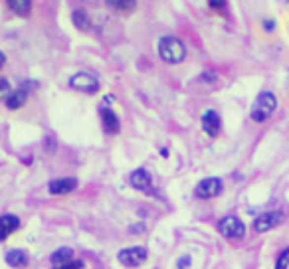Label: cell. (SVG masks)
Listing matches in <instances>:
<instances>
[{"instance_id":"cell-9","label":"cell","mask_w":289,"mask_h":269,"mask_svg":"<svg viewBox=\"0 0 289 269\" xmlns=\"http://www.w3.org/2000/svg\"><path fill=\"white\" fill-rule=\"evenodd\" d=\"M129 184L137 190H151L153 188V178H151V172L144 170V168H137L131 172L129 176Z\"/></svg>"},{"instance_id":"cell-22","label":"cell","mask_w":289,"mask_h":269,"mask_svg":"<svg viewBox=\"0 0 289 269\" xmlns=\"http://www.w3.org/2000/svg\"><path fill=\"white\" fill-rule=\"evenodd\" d=\"M208 6L212 10H224L226 8V0H208Z\"/></svg>"},{"instance_id":"cell-23","label":"cell","mask_w":289,"mask_h":269,"mask_svg":"<svg viewBox=\"0 0 289 269\" xmlns=\"http://www.w3.org/2000/svg\"><path fill=\"white\" fill-rule=\"evenodd\" d=\"M188 263H190V257H188V255H184V257L179 261V269H186V267H188Z\"/></svg>"},{"instance_id":"cell-7","label":"cell","mask_w":289,"mask_h":269,"mask_svg":"<svg viewBox=\"0 0 289 269\" xmlns=\"http://www.w3.org/2000/svg\"><path fill=\"white\" fill-rule=\"evenodd\" d=\"M283 220H285L283 212H277V210H275V212H263V214H259V216L253 220V230L259 232V234H263V232H267V230L279 226Z\"/></svg>"},{"instance_id":"cell-2","label":"cell","mask_w":289,"mask_h":269,"mask_svg":"<svg viewBox=\"0 0 289 269\" xmlns=\"http://www.w3.org/2000/svg\"><path fill=\"white\" fill-rule=\"evenodd\" d=\"M277 109V97L271 93V91H261L253 105H252V111H250V117L255 121V123H263L267 121Z\"/></svg>"},{"instance_id":"cell-12","label":"cell","mask_w":289,"mask_h":269,"mask_svg":"<svg viewBox=\"0 0 289 269\" xmlns=\"http://www.w3.org/2000/svg\"><path fill=\"white\" fill-rule=\"evenodd\" d=\"M28 85H30V81H26L22 87L10 91V95L6 97V107L8 109L16 111V109H20V107L26 105V101H28Z\"/></svg>"},{"instance_id":"cell-10","label":"cell","mask_w":289,"mask_h":269,"mask_svg":"<svg viewBox=\"0 0 289 269\" xmlns=\"http://www.w3.org/2000/svg\"><path fill=\"white\" fill-rule=\"evenodd\" d=\"M220 127H222V121H220V115L214 111V109H208L204 111L202 115V129L208 137H216L220 133Z\"/></svg>"},{"instance_id":"cell-3","label":"cell","mask_w":289,"mask_h":269,"mask_svg":"<svg viewBox=\"0 0 289 269\" xmlns=\"http://www.w3.org/2000/svg\"><path fill=\"white\" fill-rule=\"evenodd\" d=\"M218 232L224 235V237H230V239H242L246 235V226L240 218L236 216H226L218 222Z\"/></svg>"},{"instance_id":"cell-1","label":"cell","mask_w":289,"mask_h":269,"mask_svg":"<svg viewBox=\"0 0 289 269\" xmlns=\"http://www.w3.org/2000/svg\"><path fill=\"white\" fill-rule=\"evenodd\" d=\"M159 56L167 64H181L186 58V48L177 36H165L159 40Z\"/></svg>"},{"instance_id":"cell-18","label":"cell","mask_w":289,"mask_h":269,"mask_svg":"<svg viewBox=\"0 0 289 269\" xmlns=\"http://www.w3.org/2000/svg\"><path fill=\"white\" fill-rule=\"evenodd\" d=\"M50 259H52L54 267H56V265H64V263H68V261L73 259V249H72V247H60V249H56V251L52 253Z\"/></svg>"},{"instance_id":"cell-11","label":"cell","mask_w":289,"mask_h":269,"mask_svg":"<svg viewBox=\"0 0 289 269\" xmlns=\"http://www.w3.org/2000/svg\"><path fill=\"white\" fill-rule=\"evenodd\" d=\"M99 115H101L103 131H105L107 134H117L119 129H121V123H119V117L113 113V109H109V107H101V109H99Z\"/></svg>"},{"instance_id":"cell-16","label":"cell","mask_w":289,"mask_h":269,"mask_svg":"<svg viewBox=\"0 0 289 269\" xmlns=\"http://www.w3.org/2000/svg\"><path fill=\"white\" fill-rule=\"evenodd\" d=\"M72 20H73V24H75L77 30L87 32V30L91 28V20H89V16H87V12H85L83 8H75V10L72 12Z\"/></svg>"},{"instance_id":"cell-4","label":"cell","mask_w":289,"mask_h":269,"mask_svg":"<svg viewBox=\"0 0 289 269\" xmlns=\"http://www.w3.org/2000/svg\"><path fill=\"white\" fill-rule=\"evenodd\" d=\"M222 190H224V182L218 176H210V178H204L196 184L194 194L200 200H208V198H216L218 194H222Z\"/></svg>"},{"instance_id":"cell-19","label":"cell","mask_w":289,"mask_h":269,"mask_svg":"<svg viewBox=\"0 0 289 269\" xmlns=\"http://www.w3.org/2000/svg\"><path fill=\"white\" fill-rule=\"evenodd\" d=\"M287 267H289V247L283 249L275 261V269H287Z\"/></svg>"},{"instance_id":"cell-17","label":"cell","mask_w":289,"mask_h":269,"mask_svg":"<svg viewBox=\"0 0 289 269\" xmlns=\"http://www.w3.org/2000/svg\"><path fill=\"white\" fill-rule=\"evenodd\" d=\"M105 4L115 12H131L137 6V0H105Z\"/></svg>"},{"instance_id":"cell-14","label":"cell","mask_w":289,"mask_h":269,"mask_svg":"<svg viewBox=\"0 0 289 269\" xmlns=\"http://www.w3.org/2000/svg\"><path fill=\"white\" fill-rule=\"evenodd\" d=\"M6 263H8L10 267H14V269H22V267L28 265V255H26V251H22V249H10V251L6 253Z\"/></svg>"},{"instance_id":"cell-5","label":"cell","mask_w":289,"mask_h":269,"mask_svg":"<svg viewBox=\"0 0 289 269\" xmlns=\"http://www.w3.org/2000/svg\"><path fill=\"white\" fill-rule=\"evenodd\" d=\"M117 257H119V263L125 265V267H139L147 261V249L141 247V245L127 247V249H121Z\"/></svg>"},{"instance_id":"cell-20","label":"cell","mask_w":289,"mask_h":269,"mask_svg":"<svg viewBox=\"0 0 289 269\" xmlns=\"http://www.w3.org/2000/svg\"><path fill=\"white\" fill-rule=\"evenodd\" d=\"M10 95V81L6 77H0V101Z\"/></svg>"},{"instance_id":"cell-8","label":"cell","mask_w":289,"mask_h":269,"mask_svg":"<svg viewBox=\"0 0 289 269\" xmlns=\"http://www.w3.org/2000/svg\"><path fill=\"white\" fill-rule=\"evenodd\" d=\"M77 188V178L73 176H64V178H54L50 184H48V190L50 194L54 196H62V194H70Z\"/></svg>"},{"instance_id":"cell-25","label":"cell","mask_w":289,"mask_h":269,"mask_svg":"<svg viewBox=\"0 0 289 269\" xmlns=\"http://www.w3.org/2000/svg\"><path fill=\"white\" fill-rule=\"evenodd\" d=\"M4 64H6V56H4L2 52H0V67H2Z\"/></svg>"},{"instance_id":"cell-6","label":"cell","mask_w":289,"mask_h":269,"mask_svg":"<svg viewBox=\"0 0 289 269\" xmlns=\"http://www.w3.org/2000/svg\"><path fill=\"white\" fill-rule=\"evenodd\" d=\"M70 85H72L73 89H77V91H83V93H95V91L99 89L97 77H93V75L87 73V71H79V73L72 75Z\"/></svg>"},{"instance_id":"cell-24","label":"cell","mask_w":289,"mask_h":269,"mask_svg":"<svg viewBox=\"0 0 289 269\" xmlns=\"http://www.w3.org/2000/svg\"><path fill=\"white\" fill-rule=\"evenodd\" d=\"M263 28H265L267 32H269V30H273V20H271V22H269V20H265V22H263Z\"/></svg>"},{"instance_id":"cell-13","label":"cell","mask_w":289,"mask_h":269,"mask_svg":"<svg viewBox=\"0 0 289 269\" xmlns=\"http://www.w3.org/2000/svg\"><path fill=\"white\" fill-rule=\"evenodd\" d=\"M20 228V220L12 214L0 216V239H6L10 234H14Z\"/></svg>"},{"instance_id":"cell-21","label":"cell","mask_w":289,"mask_h":269,"mask_svg":"<svg viewBox=\"0 0 289 269\" xmlns=\"http://www.w3.org/2000/svg\"><path fill=\"white\" fill-rule=\"evenodd\" d=\"M54 269H83V261L72 259V261H68V263H64V265H56Z\"/></svg>"},{"instance_id":"cell-15","label":"cell","mask_w":289,"mask_h":269,"mask_svg":"<svg viewBox=\"0 0 289 269\" xmlns=\"http://www.w3.org/2000/svg\"><path fill=\"white\" fill-rule=\"evenodd\" d=\"M8 8L18 14V16H30V10H32V0H6Z\"/></svg>"}]
</instances>
